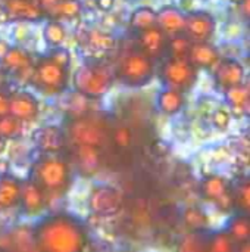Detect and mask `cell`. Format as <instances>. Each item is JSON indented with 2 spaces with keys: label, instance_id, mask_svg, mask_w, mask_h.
<instances>
[{
  "label": "cell",
  "instance_id": "18",
  "mask_svg": "<svg viewBox=\"0 0 250 252\" xmlns=\"http://www.w3.org/2000/svg\"><path fill=\"white\" fill-rule=\"evenodd\" d=\"M21 180L10 176H0V214L19 205Z\"/></svg>",
  "mask_w": 250,
  "mask_h": 252
},
{
  "label": "cell",
  "instance_id": "28",
  "mask_svg": "<svg viewBox=\"0 0 250 252\" xmlns=\"http://www.w3.org/2000/svg\"><path fill=\"white\" fill-rule=\"evenodd\" d=\"M227 102L230 103V108L249 111V86L242 83L236 87L227 89Z\"/></svg>",
  "mask_w": 250,
  "mask_h": 252
},
{
  "label": "cell",
  "instance_id": "4",
  "mask_svg": "<svg viewBox=\"0 0 250 252\" xmlns=\"http://www.w3.org/2000/svg\"><path fill=\"white\" fill-rule=\"evenodd\" d=\"M112 84V77L108 68L100 65H87L78 69L74 77V86L78 93L87 97H97L108 92Z\"/></svg>",
  "mask_w": 250,
  "mask_h": 252
},
{
  "label": "cell",
  "instance_id": "23",
  "mask_svg": "<svg viewBox=\"0 0 250 252\" xmlns=\"http://www.w3.org/2000/svg\"><path fill=\"white\" fill-rule=\"evenodd\" d=\"M183 223L189 232H206L209 227V217L200 207H187L183 211Z\"/></svg>",
  "mask_w": 250,
  "mask_h": 252
},
{
  "label": "cell",
  "instance_id": "46",
  "mask_svg": "<svg viewBox=\"0 0 250 252\" xmlns=\"http://www.w3.org/2000/svg\"><path fill=\"white\" fill-rule=\"evenodd\" d=\"M0 252H12V251H9V250H4V248H0Z\"/></svg>",
  "mask_w": 250,
  "mask_h": 252
},
{
  "label": "cell",
  "instance_id": "26",
  "mask_svg": "<svg viewBox=\"0 0 250 252\" xmlns=\"http://www.w3.org/2000/svg\"><path fill=\"white\" fill-rule=\"evenodd\" d=\"M184 105V96L181 92L172 90V89H167L159 94L158 99V106L159 109L167 114V115H174L177 114Z\"/></svg>",
  "mask_w": 250,
  "mask_h": 252
},
{
  "label": "cell",
  "instance_id": "29",
  "mask_svg": "<svg viewBox=\"0 0 250 252\" xmlns=\"http://www.w3.org/2000/svg\"><path fill=\"white\" fill-rule=\"evenodd\" d=\"M22 134V121L12 115H3L0 117V139L3 140H12Z\"/></svg>",
  "mask_w": 250,
  "mask_h": 252
},
{
  "label": "cell",
  "instance_id": "47",
  "mask_svg": "<svg viewBox=\"0 0 250 252\" xmlns=\"http://www.w3.org/2000/svg\"><path fill=\"white\" fill-rule=\"evenodd\" d=\"M119 252H133V251H119Z\"/></svg>",
  "mask_w": 250,
  "mask_h": 252
},
{
  "label": "cell",
  "instance_id": "36",
  "mask_svg": "<svg viewBox=\"0 0 250 252\" xmlns=\"http://www.w3.org/2000/svg\"><path fill=\"white\" fill-rule=\"evenodd\" d=\"M230 121H231V114L225 109H217L212 114V124L218 130H225L230 126Z\"/></svg>",
  "mask_w": 250,
  "mask_h": 252
},
{
  "label": "cell",
  "instance_id": "34",
  "mask_svg": "<svg viewBox=\"0 0 250 252\" xmlns=\"http://www.w3.org/2000/svg\"><path fill=\"white\" fill-rule=\"evenodd\" d=\"M88 40L94 49H100V50H109L115 44V40L109 34L102 32V31H91L88 35Z\"/></svg>",
  "mask_w": 250,
  "mask_h": 252
},
{
  "label": "cell",
  "instance_id": "22",
  "mask_svg": "<svg viewBox=\"0 0 250 252\" xmlns=\"http://www.w3.org/2000/svg\"><path fill=\"white\" fill-rule=\"evenodd\" d=\"M225 232L239 244H248L250 241V216L237 213L233 216L227 224Z\"/></svg>",
  "mask_w": 250,
  "mask_h": 252
},
{
  "label": "cell",
  "instance_id": "45",
  "mask_svg": "<svg viewBox=\"0 0 250 252\" xmlns=\"http://www.w3.org/2000/svg\"><path fill=\"white\" fill-rule=\"evenodd\" d=\"M25 252H38V251H37V248L34 247V248H31V250H28V251H25Z\"/></svg>",
  "mask_w": 250,
  "mask_h": 252
},
{
  "label": "cell",
  "instance_id": "12",
  "mask_svg": "<svg viewBox=\"0 0 250 252\" xmlns=\"http://www.w3.org/2000/svg\"><path fill=\"white\" fill-rule=\"evenodd\" d=\"M32 139H34L35 146L43 154H60L66 145L65 133L59 127H55V126L38 128L34 133Z\"/></svg>",
  "mask_w": 250,
  "mask_h": 252
},
{
  "label": "cell",
  "instance_id": "38",
  "mask_svg": "<svg viewBox=\"0 0 250 252\" xmlns=\"http://www.w3.org/2000/svg\"><path fill=\"white\" fill-rule=\"evenodd\" d=\"M9 114V97L4 93H0V117Z\"/></svg>",
  "mask_w": 250,
  "mask_h": 252
},
{
  "label": "cell",
  "instance_id": "5",
  "mask_svg": "<svg viewBox=\"0 0 250 252\" xmlns=\"http://www.w3.org/2000/svg\"><path fill=\"white\" fill-rule=\"evenodd\" d=\"M118 72L122 81L131 86H143L150 81L153 75L152 59L141 50L130 52L121 58Z\"/></svg>",
  "mask_w": 250,
  "mask_h": 252
},
{
  "label": "cell",
  "instance_id": "32",
  "mask_svg": "<svg viewBox=\"0 0 250 252\" xmlns=\"http://www.w3.org/2000/svg\"><path fill=\"white\" fill-rule=\"evenodd\" d=\"M80 12H81V4H80L78 0H60L50 10V13H53L55 16L66 18V19H71V18L77 16Z\"/></svg>",
  "mask_w": 250,
  "mask_h": 252
},
{
  "label": "cell",
  "instance_id": "31",
  "mask_svg": "<svg viewBox=\"0 0 250 252\" xmlns=\"http://www.w3.org/2000/svg\"><path fill=\"white\" fill-rule=\"evenodd\" d=\"M192 47V41L187 35L180 34H174L169 38V50L172 53V58H181V59H187L189 52Z\"/></svg>",
  "mask_w": 250,
  "mask_h": 252
},
{
  "label": "cell",
  "instance_id": "21",
  "mask_svg": "<svg viewBox=\"0 0 250 252\" xmlns=\"http://www.w3.org/2000/svg\"><path fill=\"white\" fill-rule=\"evenodd\" d=\"M7 13L16 19L34 21L41 16V9L31 0H7L6 3Z\"/></svg>",
  "mask_w": 250,
  "mask_h": 252
},
{
  "label": "cell",
  "instance_id": "13",
  "mask_svg": "<svg viewBox=\"0 0 250 252\" xmlns=\"http://www.w3.org/2000/svg\"><path fill=\"white\" fill-rule=\"evenodd\" d=\"M184 30L189 34V38L194 41H206L215 30V21L209 13L196 12L190 13L184 21Z\"/></svg>",
  "mask_w": 250,
  "mask_h": 252
},
{
  "label": "cell",
  "instance_id": "15",
  "mask_svg": "<svg viewBox=\"0 0 250 252\" xmlns=\"http://www.w3.org/2000/svg\"><path fill=\"white\" fill-rule=\"evenodd\" d=\"M38 114V103L29 93H13L9 97V115L19 121H31Z\"/></svg>",
  "mask_w": 250,
  "mask_h": 252
},
{
  "label": "cell",
  "instance_id": "3",
  "mask_svg": "<svg viewBox=\"0 0 250 252\" xmlns=\"http://www.w3.org/2000/svg\"><path fill=\"white\" fill-rule=\"evenodd\" d=\"M68 139L74 146L102 148L111 139V133L103 121L84 115L72 120L68 127Z\"/></svg>",
  "mask_w": 250,
  "mask_h": 252
},
{
  "label": "cell",
  "instance_id": "42",
  "mask_svg": "<svg viewBox=\"0 0 250 252\" xmlns=\"http://www.w3.org/2000/svg\"><path fill=\"white\" fill-rule=\"evenodd\" d=\"M9 174V161L0 159V176Z\"/></svg>",
  "mask_w": 250,
  "mask_h": 252
},
{
  "label": "cell",
  "instance_id": "43",
  "mask_svg": "<svg viewBox=\"0 0 250 252\" xmlns=\"http://www.w3.org/2000/svg\"><path fill=\"white\" fill-rule=\"evenodd\" d=\"M237 252H249V242H248V244H242V245L239 247Z\"/></svg>",
  "mask_w": 250,
  "mask_h": 252
},
{
  "label": "cell",
  "instance_id": "30",
  "mask_svg": "<svg viewBox=\"0 0 250 252\" xmlns=\"http://www.w3.org/2000/svg\"><path fill=\"white\" fill-rule=\"evenodd\" d=\"M131 25L133 28L139 31H144L147 28H152L156 25V12H153L149 7H141L136 10L131 16Z\"/></svg>",
  "mask_w": 250,
  "mask_h": 252
},
{
  "label": "cell",
  "instance_id": "37",
  "mask_svg": "<svg viewBox=\"0 0 250 252\" xmlns=\"http://www.w3.org/2000/svg\"><path fill=\"white\" fill-rule=\"evenodd\" d=\"M49 59L53 61L56 65L63 66V68H68V65H69V53L65 49H55L50 53V58Z\"/></svg>",
  "mask_w": 250,
  "mask_h": 252
},
{
  "label": "cell",
  "instance_id": "25",
  "mask_svg": "<svg viewBox=\"0 0 250 252\" xmlns=\"http://www.w3.org/2000/svg\"><path fill=\"white\" fill-rule=\"evenodd\" d=\"M239 244L225 232H212L208 236V252H237Z\"/></svg>",
  "mask_w": 250,
  "mask_h": 252
},
{
  "label": "cell",
  "instance_id": "9",
  "mask_svg": "<svg viewBox=\"0 0 250 252\" xmlns=\"http://www.w3.org/2000/svg\"><path fill=\"white\" fill-rule=\"evenodd\" d=\"M32 81L41 92L55 94L65 89L68 81V71L50 59H43L32 71Z\"/></svg>",
  "mask_w": 250,
  "mask_h": 252
},
{
  "label": "cell",
  "instance_id": "6",
  "mask_svg": "<svg viewBox=\"0 0 250 252\" xmlns=\"http://www.w3.org/2000/svg\"><path fill=\"white\" fill-rule=\"evenodd\" d=\"M124 196L122 192L111 185H97L88 195V210L102 219L113 217L122 210Z\"/></svg>",
  "mask_w": 250,
  "mask_h": 252
},
{
  "label": "cell",
  "instance_id": "17",
  "mask_svg": "<svg viewBox=\"0 0 250 252\" xmlns=\"http://www.w3.org/2000/svg\"><path fill=\"white\" fill-rule=\"evenodd\" d=\"M187 59L194 68H214L221 61L218 50L206 41L193 43Z\"/></svg>",
  "mask_w": 250,
  "mask_h": 252
},
{
  "label": "cell",
  "instance_id": "33",
  "mask_svg": "<svg viewBox=\"0 0 250 252\" xmlns=\"http://www.w3.org/2000/svg\"><path fill=\"white\" fill-rule=\"evenodd\" d=\"M44 40L49 46L57 47L65 40V28L59 22H49L44 27Z\"/></svg>",
  "mask_w": 250,
  "mask_h": 252
},
{
  "label": "cell",
  "instance_id": "40",
  "mask_svg": "<svg viewBox=\"0 0 250 252\" xmlns=\"http://www.w3.org/2000/svg\"><path fill=\"white\" fill-rule=\"evenodd\" d=\"M115 4V0H97V6L102 9V10H111Z\"/></svg>",
  "mask_w": 250,
  "mask_h": 252
},
{
  "label": "cell",
  "instance_id": "10",
  "mask_svg": "<svg viewBox=\"0 0 250 252\" xmlns=\"http://www.w3.org/2000/svg\"><path fill=\"white\" fill-rule=\"evenodd\" d=\"M22 213L28 217H38L47 207L46 196L43 192L29 180L21 182V193H19V205Z\"/></svg>",
  "mask_w": 250,
  "mask_h": 252
},
{
  "label": "cell",
  "instance_id": "7",
  "mask_svg": "<svg viewBox=\"0 0 250 252\" xmlns=\"http://www.w3.org/2000/svg\"><path fill=\"white\" fill-rule=\"evenodd\" d=\"M200 196L211 202L217 210L222 213H230L234 210L233 195H231V183L218 174L206 176L199 186Z\"/></svg>",
  "mask_w": 250,
  "mask_h": 252
},
{
  "label": "cell",
  "instance_id": "19",
  "mask_svg": "<svg viewBox=\"0 0 250 252\" xmlns=\"http://www.w3.org/2000/svg\"><path fill=\"white\" fill-rule=\"evenodd\" d=\"M184 21L186 18L174 7H165L156 13V25L164 32H169L171 35L180 34L184 30Z\"/></svg>",
  "mask_w": 250,
  "mask_h": 252
},
{
  "label": "cell",
  "instance_id": "39",
  "mask_svg": "<svg viewBox=\"0 0 250 252\" xmlns=\"http://www.w3.org/2000/svg\"><path fill=\"white\" fill-rule=\"evenodd\" d=\"M59 1H60V0H38V6H40L41 10L50 12Z\"/></svg>",
  "mask_w": 250,
  "mask_h": 252
},
{
  "label": "cell",
  "instance_id": "2",
  "mask_svg": "<svg viewBox=\"0 0 250 252\" xmlns=\"http://www.w3.org/2000/svg\"><path fill=\"white\" fill-rule=\"evenodd\" d=\"M28 179L43 192L50 205L68 193L72 183L71 164L59 154H43L32 162Z\"/></svg>",
  "mask_w": 250,
  "mask_h": 252
},
{
  "label": "cell",
  "instance_id": "35",
  "mask_svg": "<svg viewBox=\"0 0 250 252\" xmlns=\"http://www.w3.org/2000/svg\"><path fill=\"white\" fill-rule=\"evenodd\" d=\"M113 143L121 148V149H125L128 146H131L133 143V131L127 127V126H121L118 128H115V131L111 134Z\"/></svg>",
  "mask_w": 250,
  "mask_h": 252
},
{
  "label": "cell",
  "instance_id": "14",
  "mask_svg": "<svg viewBox=\"0 0 250 252\" xmlns=\"http://www.w3.org/2000/svg\"><path fill=\"white\" fill-rule=\"evenodd\" d=\"M245 69L234 59H222L215 66V80L224 89H231L243 83Z\"/></svg>",
  "mask_w": 250,
  "mask_h": 252
},
{
  "label": "cell",
  "instance_id": "24",
  "mask_svg": "<svg viewBox=\"0 0 250 252\" xmlns=\"http://www.w3.org/2000/svg\"><path fill=\"white\" fill-rule=\"evenodd\" d=\"M231 195L234 210L242 214L250 213V183L248 179H240L236 183H231Z\"/></svg>",
  "mask_w": 250,
  "mask_h": 252
},
{
  "label": "cell",
  "instance_id": "8",
  "mask_svg": "<svg viewBox=\"0 0 250 252\" xmlns=\"http://www.w3.org/2000/svg\"><path fill=\"white\" fill-rule=\"evenodd\" d=\"M162 78L168 89L183 93L193 87L196 81V68L189 62V59L171 58L162 68Z\"/></svg>",
  "mask_w": 250,
  "mask_h": 252
},
{
  "label": "cell",
  "instance_id": "44",
  "mask_svg": "<svg viewBox=\"0 0 250 252\" xmlns=\"http://www.w3.org/2000/svg\"><path fill=\"white\" fill-rule=\"evenodd\" d=\"M4 145H6V140H3V139H0V152L3 151V148H4Z\"/></svg>",
  "mask_w": 250,
  "mask_h": 252
},
{
  "label": "cell",
  "instance_id": "16",
  "mask_svg": "<svg viewBox=\"0 0 250 252\" xmlns=\"http://www.w3.org/2000/svg\"><path fill=\"white\" fill-rule=\"evenodd\" d=\"M139 43H140L141 52H144L149 58H159L167 50L168 40H167L165 32L159 27L155 25L152 28L140 31Z\"/></svg>",
  "mask_w": 250,
  "mask_h": 252
},
{
  "label": "cell",
  "instance_id": "27",
  "mask_svg": "<svg viewBox=\"0 0 250 252\" xmlns=\"http://www.w3.org/2000/svg\"><path fill=\"white\" fill-rule=\"evenodd\" d=\"M209 232H189L178 245V252H208Z\"/></svg>",
  "mask_w": 250,
  "mask_h": 252
},
{
  "label": "cell",
  "instance_id": "1",
  "mask_svg": "<svg viewBox=\"0 0 250 252\" xmlns=\"http://www.w3.org/2000/svg\"><path fill=\"white\" fill-rule=\"evenodd\" d=\"M32 236L38 252H85L88 245L85 224L68 213L41 217L32 227Z\"/></svg>",
  "mask_w": 250,
  "mask_h": 252
},
{
  "label": "cell",
  "instance_id": "11",
  "mask_svg": "<svg viewBox=\"0 0 250 252\" xmlns=\"http://www.w3.org/2000/svg\"><path fill=\"white\" fill-rule=\"evenodd\" d=\"M72 162L77 171L85 177L94 176L102 165L100 148L94 146H74Z\"/></svg>",
  "mask_w": 250,
  "mask_h": 252
},
{
  "label": "cell",
  "instance_id": "41",
  "mask_svg": "<svg viewBox=\"0 0 250 252\" xmlns=\"http://www.w3.org/2000/svg\"><path fill=\"white\" fill-rule=\"evenodd\" d=\"M9 50H10L9 44H7L6 41L0 40V61H3V59H4V56L7 55V52H9Z\"/></svg>",
  "mask_w": 250,
  "mask_h": 252
},
{
  "label": "cell",
  "instance_id": "20",
  "mask_svg": "<svg viewBox=\"0 0 250 252\" xmlns=\"http://www.w3.org/2000/svg\"><path fill=\"white\" fill-rule=\"evenodd\" d=\"M1 62L6 69H9L10 72H15L18 77L25 75L27 71H31V58L25 50L19 47L10 49Z\"/></svg>",
  "mask_w": 250,
  "mask_h": 252
}]
</instances>
